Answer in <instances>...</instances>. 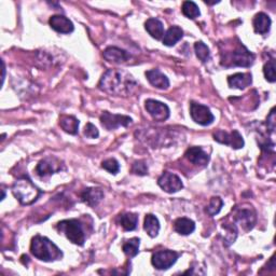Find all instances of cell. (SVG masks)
Here are the masks:
<instances>
[{"label": "cell", "mask_w": 276, "mask_h": 276, "mask_svg": "<svg viewBox=\"0 0 276 276\" xmlns=\"http://www.w3.org/2000/svg\"><path fill=\"white\" fill-rule=\"evenodd\" d=\"M186 158L194 165L206 166L210 162V156L201 147H191L186 151Z\"/></svg>", "instance_id": "obj_14"}, {"label": "cell", "mask_w": 276, "mask_h": 276, "mask_svg": "<svg viewBox=\"0 0 276 276\" xmlns=\"http://www.w3.org/2000/svg\"><path fill=\"white\" fill-rule=\"evenodd\" d=\"M49 24L52 29L60 34H71L75 29L73 22L65 18L64 15H53L50 18Z\"/></svg>", "instance_id": "obj_12"}, {"label": "cell", "mask_w": 276, "mask_h": 276, "mask_svg": "<svg viewBox=\"0 0 276 276\" xmlns=\"http://www.w3.org/2000/svg\"><path fill=\"white\" fill-rule=\"evenodd\" d=\"M158 185L167 193H176L183 188L182 181L177 175L170 172H164L158 179Z\"/></svg>", "instance_id": "obj_11"}, {"label": "cell", "mask_w": 276, "mask_h": 276, "mask_svg": "<svg viewBox=\"0 0 276 276\" xmlns=\"http://www.w3.org/2000/svg\"><path fill=\"white\" fill-rule=\"evenodd\" d=\"M224 228L228 231V236L226 237L225 242L226 243V246H229V245H231L232 243H234V241L236 240V236H237V230H236V227L234 225H225L224 224Z\"/></svg>", "instance_id": "obj_33"}, {"label": "cell", "mask_w": 276, "mask_h": 276, "mask_svg": "<svg viewBox=\"0 0 276 276\" xmlns=\"http://www.w3.org/2000/svg\"><path fill=\"white\" fill-rule=\"evenodd\" d=\"M102 167L104 170L108 171L110 174L116 175L120 171V164L116 159H107L102 163Z\"/></svg>", "instance_id": "obj_32"}, {"label": "cell", "mask_w": 276, "mask_h": 276, "mask_svg": "<svg viewBox=\"0 0 276 276\" xmlns=\"http://www.w3.org/2000/svg\"><path fill=\"white\" fill-rule=\"evenodd\" d=\"M140 245H141V240L137 239V237H133V239L126 241L123 246H122V249H123L124 254L128 257H136L138 251H140Z\"/></svg>", "instance_id": "obj_27"}, {"label": "cell", "mask_w": 276, "mask_h": 276, "mask_svg": "<svg viewBox=\"0 0 276 276\" xmlns=\"http://www.w3.org/2000/svg\"><path fill=\"white\" fill-rule=\"evenodd\" d=\"M235 221L241 224L244 229L250 230L254 228L256 224L255 213L251 212L250 210H242L235 215Z\"/></svg>", "instance_id": "obj_21"}, {"label": "cell", "mask_w": 276, "mask_h": 276, "mask_svg": "<svg viewBox=\"0 0 276 276\" xmlns=\"http://www.w3.org/2000/svg\"><path fill=\"white\" fill-rule=\"evenodd\" d=\"M146 77L151 86L160 90H166L170 87V80L167 77L161 73L159 69H151V71L146 72Z\"/></svg>", "instance_id": "obj_15"}, {"label": "cell", "mask_w": 276, "mask_h": 276, "mask_svg": "<svg viewBox=\"0 0 276 276\" xmlns=\"http://www.w3.org/2000/svg\"><path fill=\"white\" fill-rule=\"evenodd\" d=\"M12 192L23 205L33 204L41 194V191L27 177H23L15 181L12 186Z\"/></svg>", "instance_id": "obj_3"}, {"label": "cell", "mask_w": 276, "mask_h": 276, "mask_svg": "<svg viewBox=\"0 0 276 276\" xmlns=\"http://www.w3.org/2000/svg\"><path fill=\"white\" fill-rule=\"evenodd\" d=\"M56 229L60 233L65 234L67 239L76 245L82 246L84 242H86V233H84L82 225L79 220H63L58 222Z\"/></svg>", "instance_id": "obj_5"}, {"label": "cell", "mask_w": 276, "mask_h": 276, "mask_svg": "<svg viewBox=\"0 0 276 276\" xmlns=\"http://www.w3.org/2000/svg\"><path fill=\"white\" fill-rule=\"evenodd\" d=\"M138 216L133 213H126L120 216V225L123 227L125 231H133L137 228Z\"/></svg>", "instance_id": "obj_26"}, {"label": "cell", "mask_w": 276, "mask_h": 276, "mask_svg": "<svg viewBox=\"0 0 276 276\" xmlns=\"http://www.w3.org/2000/svg\"><path fill=\"white\" fill-rule=\"evenodd\" d=\"M3 84L5 82V78H6V65H5V62L3 60Z\"/></svg>", "instance_id": "obj_37"}, {"label": "cell", "mask_w": 276, "mask_h": 276, "mask_svg": "<svg viewBox=\"0 0 276 276\" xmlns=\"http://www.w3.org/2000/svg\"><path fill=\"white\" fill-rule=\"evenodd\" d=\"M145 231L150 237H156L159 234L160 231V221L159 219L152 214H148L145 217V224H144Z\"/></svg>", "instance_id": "obj_25"}, {"label": "cell", "mask_w": 276, "mask_h": 276, "mask_svg": "<svg viewBox=\"0 0 276 276\" xmlns=\"http://www.w3.org/2000/svg\"><path fill=\"white\" fill-rule=\"evenodd\" d=\"M145 28L149 33V35L157 40L162 39V37L164 36L163 23L158 19L152 18L147 20V22L145 23Z\"/></svg>", "instance_id": "obj_20"}, {"label": "cell", "mask_w": 276, "mask_h": 276, "mask_svg": "<svg viewBox=\"0 0 276 276\" xmlns=\"http://www.w3.org/2000/svg\"><path fill=\"white\" fill-rule=\"evenodd\" d=\"M101 123L106 129L112 131V129H116L120 126H128L133 123V120L128 116H123V114H114L104 111L101 116Z\"/></svg>", "instance_id": "obj_8"}, {"label": "cell", "mask_w": 276, "mask_h": 276, "mask_svg": "<svg viewBox=\"0 0 276 276\" xmlns=\"http://www.w3.org/2000/svg\"><path fill=\"white\" fill-rule=\"evenodd\" d=\"M99 89L110 95L127 96L136 89L137 82L131 74L120 69H109L102 77Z\"/></svg>", "instance_id": "obj_1"}, {"label": "cell", "mask_w": 276, "mask_h": 276, "mask_svg": "<svg viewBox=\"0 0 276 276\" xmlns=\"http://www.w3.org/2000/svg\"><path fill=\"white\" fill-rule=\"evenodd\" d=\"M179 258V254L173 250H160L153 254L151 258L152 265L158 270H167L175 264Z\"/></svg>", "instance_id": "obj_7"}, {"label": "cell", "mask_w": 276, "mask_h": 276, "mask_svg": "<svg viewBox=\"0 0 276 276\" xmlns=\"http://www.w3.org/2000/svg\"><path fill=\"white\" fill-rule=\"evenodd\" d=\"M132 173L138 176H145L148 174V167L144 161H136L132 167Z\"/></svg>", "instance_id": "obj_34"}, {"label": "cell", "mask_w": 276, "mask_h": 276, "mask_svg": "<svg viewBox=\"0 0 276 276\" xmlns=\"http://www.w3.org/2000/svg\"><path fill=\"white\" fill-rule=\"evenodd\" d=\"M194 51L197 58L200 59L202 63H206L211 57V52L209 47L202 41H198L194 44Z\"/></svg>", "instance_id": "obj_29"}, {"label": "cell", "mask_w": 276, "mask_h": 276, "mask_svg": "<svg viewBox=\"0 0 276 276\" xmlns=\"http://www.w3.org/2000/svg\"><path fill=\"white\" fill-rule=\"evenodd\" d=\"M183 37V30L179 26H172L163 36V44L173 47Z\"/></svg>", "instance_id": "obj_23"}, {"label": "cell", "mask_w": 276, "mask_h": 276, "mask_svg": "<svg viewBox=\"0 0 276 276\" xmlns=\"http://www.w3.org/2000/svg\"><path fill=\"white\" fill-rule=\"evenodd\" d=\"M5 196H6V194H5V190H3V197H2V200H4Z\"/></svg>", "instance_id": "obj_38"}, {"label": "cell", "mask_w": 276, "mask_h": 276, "mask_svg": "<svg viewBox=\"0 0 276 276\" xmlns=\"http://www.w3.org/2000/svg\"><path fill=\"white\" fill-rule=\"evenodd\" d=\"M145 108L149 112L153 120L158 122H163L170 118V108L162 102L155 101V99H147L145 103Z\"/></svg>", "instance_id": "obj_10"}, {"label": "cell", "mask_w": 276, "mask_h": 276, "mask_svg": "<svg viewBox=\"0 0 276 276\" xmlns=\"http://www.w3.org/2000/svg\"><path fill=\"white\" fill-rule=\"evenodd\" d=\"M59 125L66 133L76 135L78 133L79 120L74 116H62L59 118Z\"/></svg>", "instance_id": "obj_24"}, {"label": "cell", "mask_w": 276, "mask_h": 276, "mask_svg": "<svg viewBox=\"0 0 276 276\" xmlns=\"http://www.w3.org/2000/svg\"><path fill=\"white\" fill-rule=\"evenodd\" d=\"M213 136H214V140L217 143L230 146V147L233 149H241L244 147L243 136L240 134L239 131H236V129H234V131L231 133H228L219 129V131L215 132Z\"/></svg>", "instance_id": "obj_9"}, {"label": "cell", "mask_w": 276, "mask_h": 276, "mask_svg": "<svg viewBox=\"0 0 276 276\" xmlns=\"http://www.w3.org/2000/svg\"><path fill=\"white\" fill-rule=\"evenodd\" d=\"M30 251L37 258L44 262L55 261L63 257V252L48 237L36 235L30 244Z\"/></svg>", "instance_id": "obj_2"}, {"label": "cell", "mask_w": 276, "mask_h": 276, "mask_svg": "<svg viewBox=\"0 0 276 276\" xmlns=\"http://www.w3.org/2000/svg\"><path fill=\"white\" fill-rule=\"evenodd\" d=\"M104 192L98 188H88L81 193V201L91 207H95L102 202Z\"/></svg>", "instance_id": "obj_18"}, {"label": "cell", "mask_w": 276, "mask_h": 276, "mask_svg": "<svg viewBox=\"0 0 276 276\" xmlns=\"http://www.w3.org/2000/svg\"><path fill=\"white\" fill-rule=\"evenodd\" d=\"M103 55L106 60H108V62L114 63V64L125 63L129 58V54L126 51L117 47H108L104 51Z\"/></svg>", "instance_id": "obj_16"}, {"label": "cell", "mask_w": 276, "mask_h": 276, "mask_svg": "<svg viewBox=\"0 0 276 276\" xmlns=\"http://www.w3.org/2000/svg\"><path fill=\"white\" fill-rule=\"evenodd\" d=\"M255 55L250 53L242 43L236 45L233 51L225 52L224 56L221 58V65L225 67L240 66V67H249L254 64Z\"/></svg>", "instance_id": "obj_4"}, {"label": "cell", "mask_w": 276, "mask_h": 276, "mask_svg": "<svg viewBox=\"0 0 276 276\" xmlns=\"http://www.w3.org/2000/svg\"><path fill=\"white\" fill-rule=\"evenodd\" d=\"M174 229L181 235H189L195 230V224L189 218H178L174 222Z\"/></svg>", "instance_id": "obj_22"}, {"label": "cell", "mask_w": 276, "mask_h": 276, "mask_svg": "<svg viewBox=\"0 0 276 276\" xmlns=\"http://www.w3.org/2000/svg\"><path fill=\"white\" fill-rule=\"evenodd\" d=\"M263 74L267 81L272 83L275 82L276 77H275V59L274 58L267 60V63H265L263 67Z\"/></svg>", "instance_id": "obj_31"}, {"label": "cell", "mask_w": 276, "mask_h": 276, "mask_svg": "<svg viewBox=\"0 0 276 276\" xmlns=\"http://www.w3.org/2000/svg\"><path fill=\"white\" fill-rule=\"evenodd\" d=\"M190 114L195 123L203 126L211 125L215 120L214 114L209 107L195 102H191L190 104Z\"/></svg>", "instance_id": "obj_6"}, {"label": "cell", "mask_w": 276, "mask_h": 276, "mask_svg": "<svg viewBox=\"0 0 276 276\" xmlns=\"http://www.w3.org/2000/svg\"><path fill=\"white\" fill-rule=\"evenodd\" d=\"M59 164L60 163L54 158L44 159L38 163L36 167V172L40 177H47V176H50L60 170Z\"/></svg>", "instance_id": "obj_13"}, {"label": "cell", "mask_w": 276, "mask_h": 276, "mask_svg": "<svg viewBox=\"0 0 276 276\" xmlns=\"http://www.w3.org/2000/svg\"><path fill=\"white\" fill-rule=\"evenodd\" d=\"M181 11H182L183 15H185L186 18L191 19V20H194V19L198 18L201 15L200 9H198L197 5L193 2H185V3H183Z\"/></svg>", "instance_id": "obj_28"}, {"label": "cell", "mask_w": 276, "mask_h": 276, "mask_svg": "<svg viewBox=\"0 0 276 276\" xmlns=\"http://www.w3.org/2000/svg\"><path fill=\"white\" fill-rule=\"evenodd\" d=\"M222 206H224V202H222L221 198L219 196H214L211 198L210 205L206 207V213L209 214L211 217H214L215 215L219 214Z\"/></svg>", "instance_id": "obj_30"}, {"label": "cell", "mask_w": 276, "mask_h": 276, "mask_svg": "<svg viewBox=\"0 0 276 276\" xmlns=\"http://www.w3.org/2000/svg\"><path fill=\"white\" fill-rule=\"evenodd\" d=\"M228 83L230 88L244 90L250 87L252 83V77L248 73H237L229 77Z\"/></svg>", "instance_id": "obj_17"}, {"label": "cell", "mask_w": 276, "mask_h": 276, "mask_svg": "<svg viewBox=\"0 0 276 276\" xmlns=\"http://www.w3.org/2000/svg\"><path fill=\"white\" fill-rule=\"evenodd\" d=\"M266 124H267V128L270 129L271 133H274L275 131V108H272L269 117L266 119Z\"/></svg>", "instance_id": "obj_36"}, {"label": "cell", "mask_w": 276, "mask_h": 276, "mask_svg": "<svg viewBox=\"0 0 276 276\" xmlns=\"http://www.w3.org/2000/svg\"><path fill=\"white\" fill-rule=\"evenodd\" d=\"M84 136H87L88 138H97L99 136V132L94 124L88 123L86 128H84Z\"/></svg>", "instance_id": "obj_35"}, {"label": "cell", "mask_w": 276, "mask_h": 276, "mask_svg": "<svg viewBox=\"0 0 276 276\" xmlns=\"http://www.w3.org/2000/svg\"><path fill=\"white\" fill-rule=\"evenodd\" d=\"M271 24L272 22H271V19L269 18V15H266L263 12L256 14V17L254 18V22H252L255 32L260 35H264L266 33H269Z\"/></svg>", "instance_id": "obj_19"}]
</instances>
